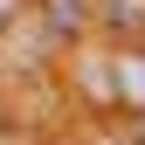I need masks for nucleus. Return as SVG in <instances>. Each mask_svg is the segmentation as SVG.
Returning <instances> with one entry per match:
<instances>
[{
  "instance_id": "obj_1",
  "label": "nucleus",
  "mask_w": 145,
  "mask_h": 145,
  "mask_svg": "<svg viewBox=\"0 0 145 145\" xmlns=\"http://www.w3.org/2000/svg\"><path fill=\"white\" fill-rule=\"evenodd\" d=\"M111 83H118L124 104H138V111H145V56H138V48H124V56L111 62Z\"/></svg>"
},
{
  "instance_id": "obj_2",
  "label": "nucleus",
  "mask_w": 145,
  "mask_h": 145,
  "mask_svg": "<svg viewBox=\"0 0 145 145\" xmlns=\"http://www.w3.org/2000/svg\"><path fill=\"white\" fill-rule=\"evenodd\" d=\"M48 21H56V28H76L83 21V0H48Z\"/></svg>"
}]
</instances>
